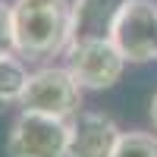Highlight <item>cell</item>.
<instances>
[{
	"label": "cell",
	"instance_id": "7",
	"mask_svg": "<svg viewBox=\"0 0 157 157\" xmlns=\"http://www.w3.org/2000/svg\"><path fill=\"white\" fill-rule=\"evenodd\" d=\"M123 0H75V38H110V22Z\"/></svg>",
	"mask_w": 157,
	"mask_h": 157
},
{
	"label": "cell",
	"instance_id": "4",
	"mask_svg": "<svg viewBox=\"0 0 157 157\" xmlns=\"http://www.w3.org/2000/svg\"><path fill=\"white\" fill-rule=\"evenodd\" d=\"M66 69L82 88L104 91L123 78L126 57L110 38H72L66 47Z\"/></svg>",
	"mask_w": 157,
	"mask_h": 157
},
{
	"label": "cell",
	"instance_id": "6",
	"mask_svg": "<svg viewBox=\"0 0 157 157\" xmlns=\"http://www.w3.org/2000/svg\"><path fill=\"white\" fill-rule=\"evenodd\" d=\"M120 126L107 113L98 110H82L69 120V151L66 157H113L120 145Z\"/></svg>",
	"mask_w": 157,
	"mask_h": 157
},
{
	"label": "cell",
	"instance_id": "5",
	"mask_svg": "<svg viewBox=\"0 0 157 157\" xmlns=\"http://www.w3.org/2000/svg\"><path fill=\"white\" fill-rule=\"evenodd\" d=\"M69 151V123L44 113L22 110L10 126L6 154L10 157H66Z\"/></svg>",
	"mask_w": 157,
	"mask_h": 157
},
{
	"label": "cell",
	"instance_id": "11",
	"mask_svg": "<svg viewBox=\"0 0 157 157\" xmlns=\"http://www.w3.org/2000/svg\"><path fill=\"white\" fill-rule=\"evenodd\" d=\"M151 123H154V132H157V94L151 98Z\"/></svg>",
	"mask_w": 157,
	"mask_h": 157
},
{
	"label": "cell",
	"instance_id": "1",
	"mask_svg": "<svg viewBox=\"0 0 157 157\" xmlns=\"http://www.w3.org/2000/svg\"><path fill=\"white\" fill-rule=\"evenodd\" d=\"M13 54L25 63H44L66 54L75 38L69 0H13Z\"/></svg>",
	"mask_w": 157,
	"mask_h": 157
},
{
	"label": "cell",
	"instance_id": "2",
	"mask_svg": "<svg viewBox=\"0 0 157 157\" xmlns=\"http://www.w3.org/2000/svg\"><path fill=\"white\" fill-rule=\"evenodd\" d=\"M82 85L69 75L66 66H44L29 75L19 107L29 113H44L57 120H75L82 113Z\"/></svg>",
	"mask_w": 157,
	"mask_h": 157
},
{
	"label": "cell",
	"instance_id": "8",
	"mask_svg": "<svg viewBox=\"0 0 157 157\" xmlns=\"http://www.w3.org/2000/svg\"><path fill=\"white\" fill-rule=\"evenodd\" d=\"M29 69H25V60H19L16 54L0 57V113L6 107H16L22 101V91L29 85Z\"/></svg>",
	"mask_w": 157,
	"mask_h": 157
},
{
	"label": "cell",
	"instance_id": "10",
	"mask_svg": "<svg viewBox=\"0 0 157 157\" xmlns=\"http://www.w3.org/2000/svg\"><path fill=\"white\" fill-rule=\"evenodd\" d=\"M13 54V19H10V3L0 0V57Z\"/></svg>",
	"mask_w": 157,
	"mask_h": 157
},
{
	"label": "cell",
	"instance_id": "9",
	"mask_svg": "<svg viewBox=\"0 0 157 157\" xmlns=\"http://www.w3.org/2000/svg\"><path fill=\"white\" fill-rule=\"evenodd\" d=\"M113 157H157V135H151V132H123Z\"/></svg>",
	"mask_w": 157,
	"mask_h": 157
},
{
	"label": "cell",
	"instance_id": "3",
	"mask_svg": "<svg viewBox=\"0 0 157 157\" xmlns=\"http://www.w3.org/2000/svg\"><path fill=\"white\" fill-rule=\"evenodd\" d=\"M110 41L126 63L157 60V3L154 0H123L110 22Z\"/></svg>",
	"mask_w": 157,
	"mask_h": 157
}]
</instances>
